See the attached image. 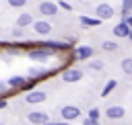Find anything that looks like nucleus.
Masks as SVG:
<instances>
[{"instance_id":"f257e3e1","label":"nucleus","mask_w":132,"mask_h":125,"mask_svg":"<svg viewBox=\"0 0 132 125\" xmlns=\"http://www.w3.org/2000/svg\"><path fill=\"white\" fill-rule=\"evenodd\" d=\"M60 113H62V119H64V121H74V119L80 117V109L74 107V105H66V107H62Z\"/></svg>"},{"instance_id":"f03ea898","label":"nucleus","mask_w":132,"mask_h":125,"mask_svg":"<svg viewBox=\"0 0 132 125\" xmlns=\"http://www.w3.org/2000/svg\"><path fill=\"white\" fill-rule=\"evenodd\" d=\"M52 51H54V49H47V47H41V49H33V51H29V57H31L33 61H45V59L52 55Z\"/></svg>"},{"instance_id":"7ed1b4c3","label":"nucleus","mask_w":132,"mask_h":125,"mask_svg":"<svg viewBox=\"0 0 132 125\" xmlns=\"http://www.w3.org/2000/svg\"><path fill=\"white\" fill-rule=\"evenodd\" d=\"M27 119H29L33 125H43L45 121H50V115H47L45 111H31Z\"/></svg>"},{"instance_id":"20e7f679","label":"nucleus","mask_w":132,"mask_h":125,"mask_svg":"<svg viewBox=\"0 0 132 125\" xmlns=\"http://www.w3.org/2000/svg\"><path fill=\"white\" fill-rule=\"evenodd\" d=\"M80 78H82V72L76 70V68L64 70V74H62V80H64V82H78Z\"/></svg>"},{"instance_id":"39448f33","label":"nucleus","mask_w":132,"mask_h":125,"mask_svg":"<svg viewBox=\"0 0 132 125\" xmlns=\"http://www.w3.org/2000/svg\"><path fill=\"white\" fill-rule=\"evenodd\" d=\"M47 98V94L43 92V90H33V92H29L27 96H25V100L29 102V105H37V102H43Z\"/></svg>"},{"instance_id":"423d86ee","label":"nucleus","mask_w":132,"mask_h":125,"mask_svg":"<svg viewBox=\"0 0 132 125\" xmlns=\"http://www.w3.org/2000/svg\"><path fill=\"white\" fill-rule=\"evenodd\" d=\"M39 12L45 14V16H54V14H58V4H54V2H41L39 4Z\"/></svg>"},{"instance_id":"0eeeda50","label":"nucleus","mask_w":132,"mask_h":125,"mask_svg":"<svg viewBox=\"0 0 132 125\" xmlns=\"http://www.w3.org/2000/svg\"><path fill=\"white\" fill-rule=\"evenodd\" d=\"M95 12H97V16H99V18H111L116 10H113V6H109V4H99Z\"/></svg>"},{"instance_id":"6e6552de","label":"nucleus","mask_w":132,"mask_h":125,"mask_svg":"<svg viewBox=\"0 0 132 125\" xmlns=\"http://www.w3.org/2000/svg\"><path fill=\"white\" fill-rule=\"evenodd\" d=\"M33 29H35V33H39V35H50L54 27H52L50 23H45V20H37V23H33Z\"/></svg>"},{"instance_id":"1a4fd4ad","label":"nucleus","mask_w":132,"mask_h":125,"mask_svg":"<svg viewBox=\"0 0 132 125\" xmlns=\"http://www.w3.org/2000/svg\"><path fill=\"white\" fill-rule=\"evenodd\" d=\"M105 115H107V119H122V117L126 115V111H124V107L113 105V107H109V109L105 111Z\"/></svg>"},{"instance_id":"9d476101","label":"nucleus","mask_w":132,"mask_h":125,"mask_svg":"<svg viewBox=\"0 0 132 125\" xmlns=\"http://www.w3.org/2000/svg\"><path fill=\"white\" fill-rule=\"evenodd\" d=\"M25 84H27V78L25 76H12L6 82V86H10V88H25Z\"/></svg>"},{"instance_id":"9b49d317","label":"nucleus","mask_w":132,"mask_h":125,"mask_svg":"<svg viewBox=\"0 0 132 125\" xmlns=\"http://www.w3.org/2000/svg\"><path fill=\"white\" fill-rule=\"evenodd\" d=\"M128 33H130V27H128L124 20L113 27V35H116V37H128Z\"/></svg>"},{"instance_id":"f8f14e48","label":"nucleus","mask_w":132,"mask_h":125,"mask_svg":"<svg viewBox=\"0 0 132 125\" xmlns=\"http://www.w3.org/2000/svg\"><path fill=\"white\" fill-rule=\"evenodd\" d=\"M91 55H93V47H89V45H80L76 49V57L78 59H89Z\"/></svg>"},{"instance_id":"ddd939ff","label":"nucleus","mask_w":132,"mask_h":125,"mask_svg":"<svg viewBox=\"0 0 132 125\" xmlns=\"http://www.w3.org/2000/svg\"><path fill=\"white\" fill-rule=\"evenodd\" d=\"M39 45H43V47H47V49H66V47H68V43H64V41H43V43H39Z\"/></svg>"},{"instance_id":"4468645a","label":"nucleus","mask_w":132,"mask_h":125,"mask_svg":"<svg viewBox=\"0 0 132 125\" xmlns=\"http://www.w3.org/2000/svg\"><path fill=\"white\" fill-rule=\"evenodd\" d=\"M31 23H33V16H31L29 12H23V14L19 16V20H16V25H19L21 29H23V27H27V25H31Z\"/></svg>"},{"instance_id":"2eb2a0df","label":"nucleus","mask_w":132,"mask_h":125,"mask_svg":"<svg viewBox=\"0 0 132 125\" xmlns=\"http://www.w3.org/2000/svg\"><path fill=\"white\" fill-rule=\"evenodd\" d=\"M45 74H47V70H45V68H31V70H29V76H31L33 80H39V78H41V76H45Z\"/></svg>"},{"instance_id":"dca6fc26","label":"nucleus","mask_w":132,"mask_h":125,"mask_svg":"<svg viewBox=\"0 0 132 125\" xmlns=\"http://www.w3.org/2000/svg\"><path fill=\"white\" fill-rule=\"evenodd\" d=\"M101 23V18H89V16H80V25H87V27H97Z\"/></svg>"},{"instance_id":"f3484780","label":"nucleus","mask_w":132,"mask_h":125,"mask_svg":"<svg viewBox=\"0 0 132 125\" xmlns=\"http://www.w3.org/2000/svg\"><path fill=\"white\" fill-rule=\"evenodd\" d=\"M122 70H124V74H130L132 76V57L122 59Z\"/></svg>"},{"instance_id":"a211bd4d","label":"nucleus","mask_w":132,"mask_h":125,"mask_svg":"<svg viewBox=\"0 0 132 125\" xmlns=\"http://www.w3.org/2000/svg\"><path fill=\"white\" fill-rule=\"evenodd\" d=\"M122 14L124 16L132 14V0H122Z\"/></svg>"},{"instance_id":"6ab92c4d","label":"nucleus","mask_w":132,"mask_h":125,"mask_svg":"<svg viewBox=\"0 0 132 125\" xmlns=\"http://www.w3.org/2000/svg\"><path fill=\"white\" fill-rule=\"evenodd\" d=\"M116 86H118V82H116V80H109V82L103 86V92H101V96H107V94H109V92H111Z\"/></svg>"},{"instance_id":"aec40b11","label":"nucleus","mask_w":132,"mask_h":125,"mask_svg":"<svg viewBox=\"0 0 132 125\" xmlns=\"http://www.w3.org/2000/svg\"><path fill=\"white\" fill-rule=\"evenodd\" d=\"M103 51H116L118 49V43H113V41H103Z\"/></svg>"},{"instance_id":"412c9836","label":"nucleus","mask_w":132,"mask_h":125,"mask_svg":"<svg viewBox=\"0 0 132 125\" xmlns=\"http://www.w3.org/2000/svg\"><path fill=\"white\" fill-rule=\"evenodd\" d=\"M89 68H91V70H103V64H101V61H91Z\"/></svg>"},{"instance_id":"4be33fe9","label":"nucleus","mask_w":132,"mask_h":125,"mask_svg":"<svg viewBox=\"0 0 132 125\" xmlns=\"http://www.w3.org/2000/svg\"><path fill=\"white\" fill-rule=\"evenodd\" d=\"M89 119H97L99 121V109H91L89 111Z\"/></svg>"},{"instance_id":"5701e85b","label":"nucleus","mask_w":132,"mask_h":125,"mask_svg":"<svg viewBox=\"0 0 132 125\" xmlns=\"http://www.w3.org/2000/svg\"><path fill=\"white\" fill-rule=\"evenodd\" d=\"M8 4H10V6H25L27 0H8Z\"/></svg>"},{"instance_id":"b1692460","label":"nucleus","mask_w":132,"mask_h":125,"mask_svg":"<svg viewBox=\"0 0 132 125\" xmlns=\"http://www.w3.org/2000/svg\"><path fill=\"white\" fill-rule=\"evenodd\" d=\"M82 125H99V121H97V119H89V117H87V119L82 121Z\"/></svg>"},{"instance_id":"393cba45","label":"nucleus","mask_w":132,"mask_h":125,"mask_svg":"<svg viewBox=\"0 0 132 125\" xmlns=\"http://www.w3.org/2000/svg\"><path fill=\"white\" fill-rule=\"evenodd\" d=\"M124 23H126V25H128V27L132 29V14H128V16H124Z\"/></svg>"},{"instance_id":"a878e982","label":"nucleus","mask_w":132,"mask_h":125,"mask_svg":"<svg viewBox=\"0 0 132 125\" xmlns=\"http://www.w3.org/2000/svg\"><path fill=\"white\" fill-rule=\"evenodd\" d=\"M6 90H8L6 82H0V94H6Z\"/></svg>"},{"instance_id":"bb28decb","label":"nucleus","mask_w":132,"mask_h":125,"mask_svg":"<svg viewBox=\"0 0 132 125\" xmlns=\"http://www.w3.org/2000/svg\"><path fill=\"white\" fill-rule=\"evenodd\" d=\"M58 6H60V8H66V10H70V4H68V2H66V0H62V2H60V4H58Z\"/></svg>"},{"instance_id":"cd10ccee","label":"nucleus","mask_w":132,"mask_h":125,"mask_svg":"<svg viewBox=\"0 0 132 125\" xmlns=\"http://www.w3.org/2000/svg\"><path fill=\"white\" fill-rule=\"evenodd\" d=\"M21 35H23V31H21V27H19V29H14V31H12V37H21Z\"/></svg>"},{"instance_id":"c85d7f7f","label":"nucleus","mask_w":132,"mask_h":125,"mask_svg":"<svg viewBox=\"0 0 132 125\" xmlns=\"http://www.w3.org/2000/svg\"><path fill=\"white\" fill-rule=\"evenodd\" d=\"M43 125H68V123H66V121H62V123H54V121H45Z\"/></svg>"},{"instance_id":"c756f323","label":"nucleus","mask_w":132,"mask_h":125,"mask_svg":"<svg viewBox=\"0 0 132 125\" xmlns=\"http://www.w3.org/2000/svg\"><path fill=\"white\" fill-rule=\"evenodd\" d=\"M4 107H6V100H4V98H0V109H4Z\"/></svg>"},{"instance_id":"7c9ffc66","label":"nucleus","mask_w":132,"mask_h":125,"mask_svg":"<svg viewBox=\"0 0 132 125\" xmlns=\"http://www.w3.org/2000/svg\"><path fill=\"white\" fill-rule=\"evenodd\" d=\"M0 125H4V123H0Z\"/></svg>"}]
</instances>
